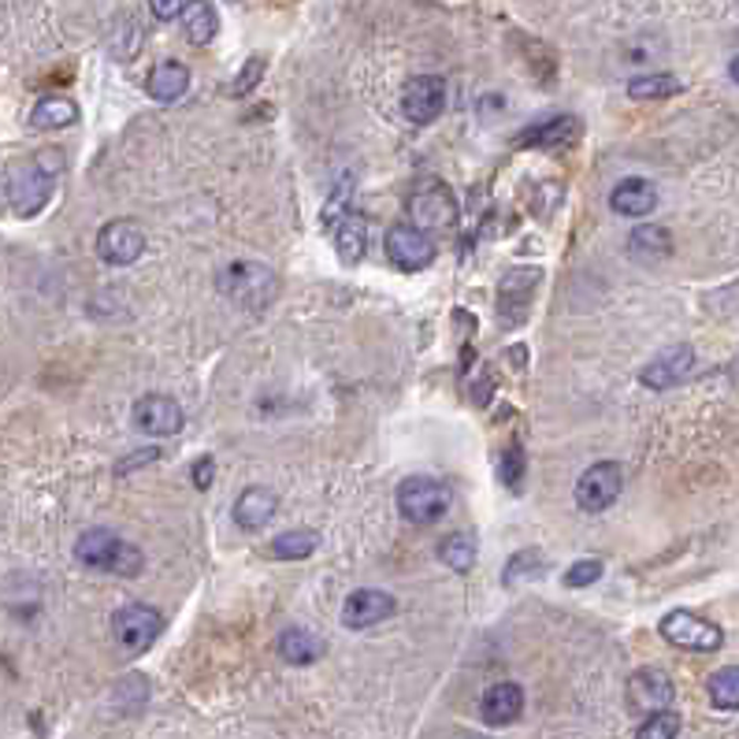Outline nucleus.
<instances>
[{
  "instance_id": "obj_1",
  "label": "nucleus",
  "mask_w": 739,
  "mask_h": 739,
  "mask_svg": "<svg viewBox=\"0 0 739 739\" xmlns=\"http://www.w3.org/2000/svg\"><path fill=\"white\" fill-rule=\"evenodd\" d=\"M75 558L83 561L86 569L116 572V576H138L141 565H146L138 546H130L127 539H119V535L108 528H89L78 535Z\"/></svg>"
},
{
  "instance_id": "obj_2",
  "label": "nucleus",
  "mask_w": 739,
  "mask_h": 739,
  "mask_svg": "<svg viewBox=\"0 0 739 739\" xmlns=\"http://www.w3.org/2000/svg\"><path fill=\"white\" fill-rule=\"evenodd\" d=\"M216 287L227 293L231 301H238V306L246 309H265L271 298H276L279 290V279L276 271L268 265H253V260H235V265H227L219 271Z\"/></svg>"
},
{
  "instance_id": "obj_3",
  "label": "nucleus",
  "mask_w": 739,
  "mask_h": 739,
  "mask_svg": "<svg viewBox=\"0 0 739 739\" xmlns=\"http://www.w3.org/2000/svg\"><path fill=\"white\" fill-rule=\"evenodd\" d=\"M453 502V491L447 480H431V475H413V480H405L398 488V510L409 524H420V528H428V524L442 521Z\"/></svg>"
},
{
  "instance_id": "obj_4",
  "label": "nucleus",
  "mask_w": 739,
  "mask_h": 739,
  "mask_svg": "<svg viewBox=\"0 0 739 739\" xmlns=\"http://www.w3.org/2000/svg\"><path fill=\"white\" fill-rule=\"evenodd\" d=\"M53 197V175L42 160H19L8 171V201L19 216H38Z\"/></svg>"
},
{
  "instance_id": "obj_5",
  "label": "nucleus",
  "mask_w": 739,
  "mask_h": 739,
  "mask_svg": "<svg viewBox=\"0 0 739 739\" xmlns=\"http://www.w3.org/2000/svg\"><path fill=\"white\" fill-rule=\"evenodd\" d=\"M113 632L127 654H146L164 632V617L146 602H130L113 617Z\"/></svg>"
},
{
  "instance_id": "obj_6",
  "label": "nucleus",
  "mask_w": 739,
  "mask_h": 739,
  "mask_svg": "<svg viewBox=\"0 0 739 739\" xmlns=\"http://www.w3.org/2000/svg\"><path fill=\"white\" fill-rule=\"evenodd\" d=\"M662 635L681 651H698V654H714L717 646L725 643L721 628L710 624L706 617H698L692 610H673L662 617Z\"/></svg>"
},
{
  "instance_id": "obj_7",
  "label": "nucleus",
  "mask_w": 739,
  "mask_h": 739,
  "mask_svg": "<svg viewBox=\"0 0 739 739\" xmlns=\"http://www.w3.org/2000/svg\"><path fill=\"white\" fill-rule=\"evenodd\" d=\"M409 216L420 231H447L458 224V197L450 194L447 182H428L409 197Z\"/></svg>"
},
{
  "instance_id": "obj_8",
  "label": "nucleus",
  "mask_w": 739,
  "mask_h": 739,
  "mask_svg": "<svg viewBox=\"0 0 739 739\" xmlns=\"http://www.w3.org/2000/svg\"><path fill=\"white\" fill-rule=\"evenodd\" d=\"M383 249H387V260L394 268L401 271H420L428 268L435 260V242L428 231L413 227V224H394L387 231V242H383Z\"/></svg>"
},
{
  "instance_id": "obj_9",
  "label": "nucleus",
  "mask_w": 739,
  "mask_h": 739,
  "mask_svg": "<svg viewBox=\"0 0 739 739\" xmlns=\"http://www.w3.org/2000/svg\"><path fill=\"white\" fill-rule=\"evenodd\" d=\"M447 108V83L439 75H413L401 94V113L409 124L428 127Z\"/></svg>"
},
{
  "instance_id": "obj_10",
  "label": "nucleus",
  "mask_w": 739,
  "mask_h": 739,
  "mask_svg": "<svg viewBox=\"0 0 739 739\" xmlns=\"http://www.w3.org/2000/svg\"><path fill=\"white\" fill-rule=\"evenodd\" d=\"M621 464L617 461H599L591 464L580 480H576V505H580L583 513H602L610 510L617 502V494H621Z\"/></svg>"
},
{
  "instance_id": "obj_11",
  "label": "nucleus",
  "mask_w": 739,
  "mask_h": 739,
  "mask_svg": "<svg viewBox=\"0 0 739 739\" xmlns=\"http://www.w3.org/2000/svg\"><path fill=\"white\" fill-rule=\"evenodd\" d=\"M97 253L105 265L127 268L146 253V231H141L135 219H113V224L100 227L97 235Z\"/></svg>"
},
{
  "instance_id": "obj_12",
  "label": "nucleus",
  "mask_w": 739,
  "mask_h": 739,
  "mask_svg": "<svg viewBox=\"0 0 739 739\" xmlns=\"http://www.w3.org/2000/svg\"><path fill=\"white\" fill-rule=\"evenodd\" d=\"M398 602L387 591H376V587H357L350 595L346 606H342V624L353 628V632H364V628H376L383 621H390Z\"/></svg>"
},
{
  "instance_id": "obj_13",
  "label": "nucleus",
  "mask_w": 739,
  "mask_h": 739,
  "mask_svg": "<svg viewBox=\"0 0 739 739\" xmlns=\"http://www.w3.org/2000/svg\"><path fill=\"white\" fill-rule=\"evenodd\" d=\"M182 405L168 394H146L135 405V428L153 435V439H164V435H175L182 428Z\"/></svg>"
},
{
  "instance_id": "obj_14",
  "label": "nucleus",
  "mask_w": 739,
  "mask_h": 739,
  "mask_svg": "<svg viewBox=\"0 0 739 739\" xmlns=\"http://www.w3.org/2000/svg\"><path fill=\"white\" fill-rule=\"evenodd\" d=\"M673 695H676V687L662 670H640V673H632V681H628V703H632V710H640V714L670 710Z\"/></svg>"
},
{
  "instance_id": "obj_15",
  "label": "nucleus",
  "mask_w": 739,
  "mask_h": 739,
  "mask_svg": "<svg viewBox=\"0 0 739 739\" xmlns=\"http://www.w3.org/2000/svg\"><path fill=\"white\" fill-rule=\"evenodd\" d=\"M692 364H695L692 346H670L646 364L640 372V379H643V387H651V390H670L673 383H681L687 372H692Z\"/></svg>"
},
{
  "instance_id": "obj_16",
  "label": "nucleus",
  "mask_w": 739,
  "mask_h": 739,
  "mask_svg": "<svg viewBox=\"0 0 739 739\" xmlns=\"http://www.w3.org/2000/svg\"><path fill=\"white\" fill-rule=\"evenodd\" d=\"M521 714H524V687L513 684V681H502V684L488 687V692H483V698H480V717L491 728L513 725Z\"/></svg>"
},
{
  "instance_id": "obj_17",
  "label": "nucleus",
  "mask_w": 739,
  "mask_h": 739,
  "mask_svg": "<svg viewBox=\"0 0 739 739\" xmlns=\"http://www.w3.org/2000/svg\"><path fill=\"white\" fill-rule=\"evenodd\" d=\"M235 524L242 532H260V528H268L271 524V516L279 513V499H276V491H268V488H246L235 499Z\"/></svg>"
},
{
  "instance_id": "obj_18",
  "label": "nucleus",
  "mask_w": 739,
  "mask_h": 739,
  "mask_svg": "<svg viewBox=\"0 0 739 739\" xmlns=\"http://www.w3.org/2000/svg\"><path fill=\"white\" fill-rule=\"evenodd\" d=\"M580 138V119L576 116H554L546 124H535L532 130L516 135V146L524 149H569Z\"/></svg>"
},
{
  "instance_id": "obj_19",
  "label": "nucleus",
  "mask_w": 739,
  "mask_h": 739,
  "mask_svg": "<svg viewBox=\"0 0 739 739\" xmlns=\"http://www.w3.org/2000/svg\"><path fill=\"white\" fill-rule=\"evenodd\" d=\"M654 205H657V190L654 182L646 179H624L617 182V190L610 194V208L628 219H643L646 212H654Z\"/></svg>"
},
{
  "instance_id": "obj_20",
  "label": "nucleus",
  "mask_w": 739,
  "mask_h": 739,
  "mask_svg": "<svg viewBox=\"0 0 739 739\" xmlns=\"http://www.w3.org/2000/svg\"><path fill=\"white\" fill-rule=\"evenodd\" d=\"M673 253V235L657 224H643L628 235V257L640 260V265H662Z\"/></svg>"
},
{
  "instance_id": "obj_21",
  "label": "nucleus",
  "mask_w": 739,
  "mask_h": 739,
  "mask_svg": "<svg viewBox=\"0 0 739 739\" xmlns=\"http://www.w3.org/2000/svg\"><path fill=\"white\" fill-rule=\"evenodd\" d=\"M146 89H149V97L160 100V105H171V100H179L190 89V67L179 64V60H164V64H157L149 71Z\"/></svg>"
},
{
  "instance_id": "obj_22",
  "label": "nucleus",
  "mask_w": 739,
  "mask_h": 739,
  "mask_svg": "<svg viewBox=\"0 0 739 739\" xmlns=\"http://www.w3.org/2000/svg\"><path fill=\"white\" fill-rule=\"evenodd\" d=\"M179 19H182V30H186V38L194 45H208L212 38H216V30H219V15H216V8H212L208 0H186Z\"/></svg>"
},
{
  "instance_id": "obj_23",
  "label": "nucleus",
  "mask_w": 739,
  "mask_h": 739,
  "mask_svg": "<svg viewBox=\"0 0 739 739\" xmlns=\"http://www.w3.org/2000/svg\"><path fill=\"white\" fill-rule=\"evenodd\" d=\"M279 654L290 665H312L323 654V640L317 632H309V628H287L279 635Z\"/></svg>"
},
{
  "instance_id": "obj_24",
  "label": "nucleus",
  "mask_w": 739,
  "mask_h": 739,
  "mask_svg": "<svg viewBox=\"0 0 739 739\" xmlns=\"http://www.w3.org/2000/svg\"><path fill=\"white\" fill-rule=\"evenodd\" d=\"M335 242H339V257L346 260V265H361L364 249H368V224H364V216L346 212L335 231Z\"/></svg>"
},
{
  "instance_id": "obj_25",
  "label": "nucleus",
  "mask_w": 739,
  "mask_h": 739,
  "mask_svg": "<svg viewBox=\"0 0 739 739\" xmlns=\"http://www.w3.org/2000/svg\"><path fill=\"white\" fill-rule=\"evenodd\" d=\"M78 119V105L71 97H45L34 105V113H30V124L38 130H64Z\"/></svg>"
},
{
  "instance_id": "obj_26",
  "label": "nucleus",
  "mask_w": 739,
  "mask_h": 739,
  "mask_svg": "<svg viewBox=\"0 0 739 739\" xmlns=\"http://www.w3.org/2000/svg\"><path fill=\"white\" fill-rule=\"evenodd\" d=\"M706 692H710V703L717 710H739V665L717 670L710 684H706Z\"/></svg>"
},
{
  "instance_id": "obj_27",
  "label": "nucleus",
  "mask_w": 739,
  "mask_h": 739,
  "mask_svg": "<svg viewBox=\"0 0 739 739\" xmlns=\"http://www.w3.org/2000/svg\"><path fill=\"white\" fill-rule=\"evenodd\" d=\"M312 550H317V532H306V528L282 532L271 539V558H279V561H301V558H309Z\"/></svg>"
},
{
  "instance_id": "obj_28",
  "label": "nucleus",
  "mask_w": 739,
  "mask_h": 739,
  "mask_svg": "<svg viewBox=\"0 0 739 739\" xmlns=\"http://www.w3.org/2000/svg\"><path fill=\"white\" fill-rule=\"evenodd\" d=\"M673 94H681V78L673 75H640L628 83V97L635 100H662Z\"/></svg>"
},
{
  "instance_id": "obj_29",
  "label": "nucleus",
  "mask_w": 739,
  "mask_h": 739,
  "mask_svg": "<svg viewBox=\"0 0 739 739\" xmlns=\"http://www.w3.org/2000/svg\"><path fill=\"white\" fill-rule=\"evenodd\" d=\"M439 558L447 561L453 572H469L475 565V543L469 535H447L439 546Z\"/></svg>"
},
{
  "instance_id": "obj_30",
  "label": "nucleus",
  "mask_w": 739,
  "mask_h": 739,
  "mask_svg": "<svg viewBox=\"0 0 739 739\" xmlns=\"http://www.w3.org/2000/svg\"><path fill=\"white\" fill-rule=\"evenodd\" d=\"M676 732H681V717L673 710H662V714L646 717L643 728L635 732V739H676Z\"/></svg>"
},
{
  "instance_id": "obj_31",
  "label": "nucleus",
  "mask_w": 739,
  "mask_h": 739,
  "mask_svg": "<svg viewBox=\"0 0 739 739\" xmlns=\"http://www.w3.org/2000/svg\"><path fill=\"white\" fill-rule=\"evenodd\" d=\"M499 472H502L505 488L521 491V483H524V450L521 447H505L502 461H499Z\"/></svg>"
},
{
  "instance_id": "obj_32",
  "label": "nucleus",
  "mask_w": 739,
  "mask_h": 739,
  "mask_svg": "<svg viewBox=\"0 0 739 739\" xmlns=\"http://www.w3.org/2000/svg\"><path fill=\"white\" fill-rule=\"evenodd\" d=\"M265 56H249L246 60V67L238 71V78H235V86H231V94L235 97H246V94H253V86L260 83V78H265Z\"/></svg>"
},
{
  "instance_id": "obj_33",
  "label": "nucleus",
  "mask_w": 739,
  "mask_h": 739,
  "mask_svg": "<svg viewBox=\"0 0 739 739\" xmlns=\"http://www.w3.org/2000/svg\"><path fill=\"white\" fill-rule=\"evenodd\" d=\"M602 576V561L599 558H587L576 561L569 572H565V587H591Z\"/></svg>"
},
{
  "instance_id": "obj_34",
  "label": "nucleus",
  "mask_w": 739,
  "mask_h": 739,
  "mask_svg": "<svg viewBox=\"0 0 739 739\" xmlns=\"http://www.w3.org/2000/svg\"><path fill=\"white\" fill-rule=\"evenodd\" d=\"M182 4H186V0H149V8H153L160 23H171L175 15H182Z\"/></svg>"
},
{
  "instance_id": "obj_35",
  "label": "nucleus",
  "mask_w": 739,
  "mask_h": 739,
  "mask_svg": "<svg viewBox=\"0 0 739 739\" xmlns=\"http://www.w3.org/2000/svg\"><path fill=\"white\" fill-rule=\"evenodd\" d=\"M194 483H197L201 491H205L208 483H212V458H201V461L194 464Z\"/></svg>"
},
{
  "instance_id": "obj_36",
  "label": "nucleus",
  "mask_w": 739,
  "mask_h": 739,
  "mask_svg": "<svg viewBox=\"0 0 739 739\" xmlns=\"http://www.w3.org/2000/svg\"><path fill=\"white\" fill-rule=\"evenodd\" d=\"M728 71H732V83L739 86V56L732 60V67H728Z\"/></svg>"
},
{
  "instance_id": "obj_37",
  "label": "nucleus",
  "mask_w": 739,
  "mask_h": 739,
  "mask_svg": "<svg viewBox=\"0 0 739 739\" xmlns=\"http://www.w3.org/2000/svg\"><path fill=\"white\" fill-rule=\"evenodd\" d=\"M453 739H488V736H480V732H458Z\"/></svg>"
}]
</instances>
